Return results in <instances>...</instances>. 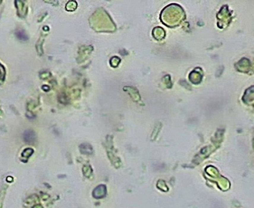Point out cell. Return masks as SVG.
I'll return each instance as SVG.
<instances>
[{"label": "cell", "mask_w": 254, "mask_h": 208, "mask_svg": "<svg viewBox=\"0 0 254 208\" xmlns=\"http://www.w3.org/2000/svg\"><path fill=\"white\" fill-rule=\"evenodd\" d=\"M107 194V188L104 185H99L96 187L93 192V196L95 199H102Z\"/></svg>", "instance_id": "obj_1"}, {"label": "cell", "mask_w": 254, "mask_h": 208, "mask_svg": "<svg viewBox=\"0 0 254 208\" xmlns=\"http://www.w3.org/2000/svg\"><path fill=\"white\" fill-rule=\"evenodd\" d=\"M15 35L17 37L20 39V40L26 41L28 39L27 35L25 34V33L23 30H20V29H19V30H17L16 31Z\"/></svg>", "instance_id": "obj_4"}, {"label": "cell", "mask_w": 254, "mask_h": 208, "mask_svg": "<svg viewBox=\"0 0 254 208\" xmlns=\"http://www.w3.org/2000/svg\"><path fill=\"white\" fill-rule=\"evenodd\" d=\"M80 150L81 152L85 154H91L93 153L92 146L87 143L82 144L80 146Z\"/></svg>", "instance_id": "obj_3"}, {"label": "cell", "mask_w": 254, "mask_h": 208, "mask_svg": "<svg viewBox=\"0 0 254 208\" xmlns=\"http://www.w3.org/2000/svg\"><path fill=\"white\" fill-rule=\"evenodd\" d=\"M33 152H34V151L33 149H31V148H26V150H25L23 151L22 156L23 157H25V159L27 160L28 159V157H30L32 155Z\"/></svg>", "instance_id": "obj_6"}, {"label": "cell", "mask_w": 254, "mask_h": 208, "mask_svg": "<svg viewBox=\"0 0 254 208\" xmlns=\"http://www.w3.org/2000/svg\"><path fill=\"white\" fill-rule=\"evenodd\" d=\"M23 138L26 142L29 143H33L36 139V135L35 133L31 130H26L23 134Z\"/></svg>", "instance_id": "obj_2"}, {"label": "cell", "mask_w": 254, "mask_h": 208, "mask_svg": "<svg viewBox=\"0 0 254 208\" xmlns=\"http://www.w3.org/2000/svg\"><path fill=\"white\" fill-rule=\"evenodd\" d=\"M120 59L119 57H116V56H114L110 59L111 65L113 67H115L118 65V63L120 62Z\"/></svg>", "instance_id": "obj_7"}, {"label": "cell", "mask_w": 254, "mask_h": 208, "mask_svg": "<svg viewBox=\"0 0 254 208\" xmlns=\"http://www.w3.org/2000/svg\"><path fill=\"white\" fill-rule=\"evenodd\" d=\"M0 67H1V80H3V79H4V76H3V74L5 75V73H3V70H4V68H3V66L2 65V64H1L0 65Z\"/></svg>", "instance_id": "obj_8"}, {"label": "cell", "mask_w": 254, "mask_h": 208, "mask_svg": "<svg viewBox=\"0 0 254 208\" xmlns=\"http://www.w3.org/2000/svg\"><path fill=\"white\" fill-rule=\"evenodd\" d=\"M77 3L76 1H70L66 4V9L67 10V11H74V10L77 8Z\"/></svg>", "instance_id": "obj_5"}]
</instances>
